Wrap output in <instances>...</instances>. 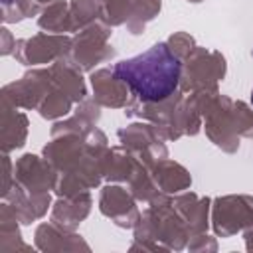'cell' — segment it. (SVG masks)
<instances>
[{"instance_id":"2","label":"cell","mask_w":253,"mask_h":253,"mask_svg":"<svg viewBox=\"0 0 253 253\" xmlns=\"http://www.w3.org/2000/svg\"><path fill=\"white\" fill-rule=\"evenodd\" d=\"M251 105H253V91H251Z\"/></svg>"},{"instance_id":"1","label":"cell","mask_w":253,"mask_h":253,"mask_svg":"<svg viewBox=\"0 0 253 253\" xmlns=\"http://www.w3.org/2000/svg\"><path fill=\"white\" fill-rule=\"evenodd\" d=\"M180 71V59L162 42L113 67L115 77L126 83L142 101H162L172 95L178 87Z\"/></svg>"}]
</instances>
